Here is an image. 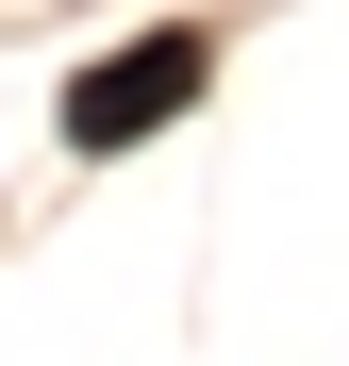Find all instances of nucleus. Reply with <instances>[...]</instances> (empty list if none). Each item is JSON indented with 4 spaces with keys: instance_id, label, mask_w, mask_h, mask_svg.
<instances>
[{
    "instance_id": "1",
    "label": "nucleus",
    "mask_w": 349,
    "mask_h": 366,
    "mask_svg": "<svg viewBox=\"0 0 349 366\" xmlns=\"http://www.w3.org/2000/svg\"><path fill=\"white\" fill-rule=\"evenodd\" d=\"M200 67H216L200 34H133V50H116V67L67 100V134H84V150H133V134H166V117L200 100Z\"/></svg>"
}]
</instances>
